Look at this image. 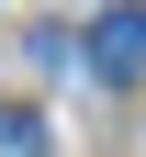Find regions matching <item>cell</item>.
Here are the masks:
<instances>
[{"mask_svg": "<svg viewBox=\"0 0 146 157\" xmlns=\"http://www.w3.org/2000/svg\"><path fill=\"white\" fill-rule=\"evenodd\" d=\"M90 67L101 78H146V0H112L90 23Z\"/></svg>", "mask_w": 146, "mask_h": 157, "instance_id": "cell-1", "label": "cell"}, {"mask_svg": "<svg viewBox=\"0 0 146 157\" xmlns=\"http://www.w3.org/2000/svg\"><path fill=\"white\" fill-rule=\"evenodd\" d=\"M0 157H45V124H34L23 101H0Z\"/></svg>", "mask_w": 146, "mask_h": 157, "instance_id": "cell-2", "label": "cell"}]
</instances>
